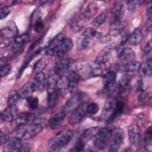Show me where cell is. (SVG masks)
Masks as SVG:
<instances>
[{"instance_id": "obj_32", "label": "cell", "mask_w": 152, "mask_h": 152, "mask_svg": "<svg viewBox=\"0 0 152 152\" xmlns=\"http://www.w3.org/2000/svg\"><path fill=\"white\" fill-rule=\"evenodd\" d=\"M81 96L79 94H74L72 97H71L66 103L64 106V109L67 111L68 110H71L75 107L77 104L79 103L81 101Z\"/></svg>"}, {"instance_id": "obj_28", "label": "cell", "mask_w": 152, "mask_h": 152, "mask_svg": "<svg viewBox=\"0 0 152 152\" xmlns=\"http://www.w3.org/2000/svg\"><path fill=\"white\" fill-rule=\"evenodd\" d=\"M129 140L131 144L137 145L141 140V134L137 128L134 126H131L128 129Z\"/></svg>"}, {"instance_id": "obj_12", "label": "cell", "mask_w": 152, "mask_h": 152, "mask_svg": "<svg viewBox=\"0 0 152 152\" xmlns=\"http://www.w3.org/2000/svg\"><path fill=\"white\" fill-rule=\"evenodd\" d=\"M18 33L17 27L13 21H10L1 29V34L6 39L15 37Z\"/></svg>"}, {"instance_id": "obj_1", "label": "cell", "mask_w": 152, "mask_h": 152, "mask_svg": "<svg viewBox=\"0 0 152 152\" xmlns=\"http://www.w3.org/2000/svg\"><path fill=\"white\" fill-rule=\"evenodd\" d=\"M72 137V132L69 129L59 132L52 138L50 148L52 150H58L65 147L70 142Z\"/></svg>"}, {"instance_id": "obj_26", "label": "cell", "mask_w": 152, "mask_h": 152, "mask_svg": "<svg viewBox=\"0 0 152 152\" xmlns=\"http://www.w3.org/2000/svg\"><path fill=\"white\" fill-rule=\"evenodd\" d=\"M124 109V105L122 102H116L115 106L113 109L111 114L109 116L107 121L108 122H112L115 121L123 112Z\"/></svg>"}, {"instance_id": "obj_37", "label": "cell", "mask_w": 152, "mask_h": 152, "mask_svg": "<svg viewBox=\"0 0 152 152\" xmlns=\"http://www.w3.org/2000/svg\"><path fill=\"white\" fill-rule=\"evenodd\" d=\"M131 81V77L129 74L125 73L124 75H123L119 81V86L121 89L122 90H126L130 84Z\"/></svg>"}, {"instance_id": "obj_56", "label": "cell", "mask_w": 152, "mask_h": 152, "mask_svg": "<svg viewBox=\"0 0 152 152\" xmlns=\"http://www.w3.org/2000/svg\"><path fill=\"white\" fill-rule=\"evenodd\" d=\"M151 41L150 40L148 42H147L145 46H144V51L146 54H148L151 52Z\"/></svg>"}, {"instance_id": "obj_2", "label": "cell", "mask_w": 152, "mask_h": 152, "mask_svg": "<svg viewBox=\"0 0 152 152\" xmlns=\"http://www.w3.org/2000/svg\"><path fill=\"white\" fill-rule=\"evenodd\" d=\"M112 133L113 131L110 128H103L100 129L94 138L93 144L94 147L99 150L104 148L109 142Z\"/></svg>"}, {"instance_id": "obj_34", "label": "cell", "mask_w": 152, "mask_h": 152, "mask_svg": "<svg viewBox=\"0 0 152 152\" xmlns=\"http://www.w3.org/2000/svg\"><path fill=\"white\" fill-rule=\"evenodd\" d=\"M65 75L68 80L69 83H78L80 78V75L78 72L73 69H68Z\"/></svg>"}, {"instance_id": "obj_46", "label": "cell", "mask_w": 152, "mask_h": 152, "mask_svg": "<svg viewBox=\"0 0 152 152\" xmlns=\"http://www.w3.org/2000/svg\"><path fill=\"white\" fill-rule=\"evenodd\" d=\"M10 138V134L8 131L5 129H1V132H0V141H1V144H5L7 141L9 140Z\"/></svg>"}, {"instance_id": "obj_15", "label": "cell", "mask_w": 152, "mask_h": 152, "mask_svg": "<svg viewBox=\"0 0 152 152\" xmlns=\"http://www.w3.org/2000/svg\"><path fill=\"white\" fill-rule=\"evenodd\" d=\"M66 111L62 109L58 112L49 121V125L51 129H57L61 126L66 116Z\"/></svg>"}, {"instance_id": "obj_4", "label": "cell", "mask_w": 152, "mask_h": 152, "mask_svg": "<svg viewBox=\"0 0 152 152\" xmlns=\"http://www.w3.org/2000/svg\"><path fill=\"white\" fill-rule=\"evenodd\" d=\"M87 104L82 103L78 105L68 117V122L70 124H77L85 117L87 113Z\"/></svg>"}, {"instance_id": "obj_40", "label": "cell", "mask_w": 152, "mask_h": 152, "mask_svg": "<svg viewBox=\"0 0 152 152\" xmlns=\"http://www.w3.org/2000/svg\"><path fill=\"white\" fill-rule=\"evenodd\" d=\"M106 14L104 13H102L93 19L92 21V24L94 27H98L104 23V22L106 21Z\"/></svg>"}, {"instance_id": "obj_48", "label": "cell", "mask_w": 152, "mask_h": 152, "mask_svg": "<svg viewBox=\"0 0 152 152\" xmlns=\"http://www.w3.org/2000/svg\"><path fill=\"white\" fill-rule=\"evenodd\" d=\"M98 39V41L100 43H108L111 40V36L109 34H106V35H103L102 33H97L96 36Z\"/></svg>"}, {"instance_id": "obj_45", "label": "cell", "mask_w": 152, "mask_h": 152, "mask_svg": "<svg viewBox=\"0 0 152 152\" xmlns=\"http://www.w3.org/2000/svg\"><path fill=\"white\" fill-rule=\"evenodd\" d=\"M97 33V32L94 28L88 27V28H85V30L83 31V32L82 33V35L91 39L94 36H96Z\"/></svg>"}, {"instance_id": "obj_38", "label": "cell", "mask_w": 152, "mask_h": 152, "mask_svg": "<svg viewBox=\"0 0 152 152\" xmlns=\"http://www.w3.org/2000/svg\"><path fill=\"white\" fill-rule=\"evenodd\" d=\"M143 3V1H135V0H132L129 1L127 2L126 8L129 12H134L136 11L142 5Z\"/></svg>"}, {"instance_id": "obj_31", "label": "cell", "mask_w": 152, "mask_h": 152, "mask_svg": "<svg viewBox=\"0 0 152 152\" xmlns=\"http://www.w3.org/2000/svg\"><path fill=\"white\" fill-rule=\"evenodd\" d=\"M84 26V20L81 17H75L71 23L70 29L73 33L80 31Z\"/></svg>"}, {"instance_id": "obj_8", "label": "cell", "mask_w": 152, "mask_h": 152, "mask_svg": "<svg viewBox=\"0 0 152 152\" xmlns=\"http://www.w3.org/2000/svg\"><path fill=\"white\" fill-rule=\"evenodd\" d=\"M65 37V36L63 33H59L56 36H55L47 47V54L51 56H55L56 51L60 47Z\"/></svg>"}, {"instance_id": "obj_25", "label": "cell", "mask_w": 152, "mask_h": 152, "mask_svg": "<svg viewBox=\"0 0 152 152\" xmlns=\"http://www.w3.org/2000/svg\"><path fill=\"white\" fill-rule=\"evenodd\" d=\"M69 82L65 75L59 77L56 83V89L59 93L64 96L68 91Z\"/></svg>"}, {"instance_id": "obj_42", "label": "cell", "mask_w": 152, "mask_h": 152, "mask_svg": "<svg viewBox=\"0 0 152 152\" xmlns=\"http://www.w3.org/2000/svg\"><path fill=\"white\" fill-rule=\"evenodd\" d=\"M26 101L28 107L31 109H35L39 106V99L37 97L31 96L26 99Z\"/></svg>"}, {"instance_id": "obj_24", "label": "cell", "mask_w": 152, "mask_h": 152, "mask_svg": "<svg viewBox=\"0 0 152 152\" xmlns=\"http://www.w3.org/2000/svg\"><path fill=\"white\" fill-rule=\"evenodd\" d=\"M96 61L90 63L87 66V74L91 77H100L103 74V69Z\"/></svg>"}, {"instance_id": "obj_54", "label": "cell", "mask_w": 152, "mask_h": 152, "mask_svg": "<svg viewBox=\"0 0 152 152\" xmlns=\"http://www.w3.org/2000/svg\"><path fill=\"white\" fill-rule=\"evenodd\" d=\"M31 150V145L29 143H24L21 144L18 151L21 152H28Z\"/></svg>"}, {"instance_id": "obj_3", "label": "cell", "mask_w": 152, "mask_h": 152, "mask_svg": "<svg viewBox=\"0 0 152 152\" xmlns=\"http://www.w3.org/2000/svg\"><path fill=\"white\" fill-rule=\"evenodd\" d=\"M125 138L124 131L122 129L118 128L112 133L109 141V148L111 151H118L122 145Z\"/></svg>"}, {"instance_id": "obj_47", "label": "cell", "mask_w": 152, "mask_h": 152, "mask_svg": "<svg viewBox=\"0 0 152 152\" xmlns=\"http://www.w3.org/2000/svg\"><path fill=\"white\" fill-rule=\"evenodd\" d=\"M144 142L146 146L150 145L151 142V127H149L146 131L145 132L143 137Z\"/></svg>"}, {"instance_id": "obj_30", "label": "cell", "mask_w": 152, "mask_h": 152, "mask_svg": "<svg viewBox=\"0 0 152 152\" xmlns=\"http://www.w3.org/2000/svg\"><path fill=\"white\" fill-rule=\"evenodd\" d=\"M143 77H150L152 72V62L151 59H147L140 65L139 71Z\"/></svg>"}, {"instance_id": "obj_21", "label": "cell", "mask_w": 152, "mask_h": 152, "mask_svg": "<svg viewBox=\"0 0 152 152\" xmlns=\"http://www.w3.org/2000/svg\"><path fill=\"white\" fill-rule=\"evenodd\" d=\"M21 138L18 136L10 137L9 140L4 144L8 151H17L21 145Z\"/></svg>"}, {"instance_id": "obj_27", "label": "cell", "mask_w": 152, "mask_h": 152, "mask_svg": "<svg viewBox=\"0 0 152 152\" xmlns=\"http://www.w3.org/2000/svg\"><path fill=\"white\" fill-rule=\"evenodd\" d=\"M140 65L141 64L138 61L133 60L126 64L123 65L122 68L126 74H135L139 71Z\"/></svg>"}, {"instance_id": "obj_52", "label": "cell", "mask_w": 152, "mask_h": 152, "mask_svg": "<svg viewBox=\"0 0 152 152\" xmlns=\"http://www.w3.org/2000/svg\"><path fill=\"white\" fill-rule=\"evenodd\" d=\"M11 69V66L9 64H5L3 66H1V70H0V73H1V77H4L7 76L9 72H10Z\"/></svg>"}, {"instance_id": "obj_22", "label": "cell", "mask_w": 152, "mask_h": 152, "mask_svg": "<svg viewBox=\"0 0 152 152\" xmlns=\"http://www.w3.org/2000/svg\"><path fill=\"white\" fill-rule=\"evenodd\" d=\"M35 91L33 82H27L25 83L20 89L18 93L20 98L27 99L31 96Z\"/></svg>"}, {"instance_id": "obj_44", "label": "cell", "mask_w": 152, "mask_h": 152, "mask_svg": "<svg viewBox=\"0 0 152 152\" xmlns=\"http://www.w3.org/2000/svg\"><path fill=\"white\" fill-rule=\"evenodd\" d=\"M149 100H150V96L148 93L144 91H141V94L139 95L138 98V103L141 105H144L147 103H148Z\"/></svg>"}, {"instance_id": "obj_29", "label": "cell", "mask_w": 152, "mask_h": 152, "mask_svg": "<svg viewBox=\"0 0 152 152\" xmlns=\"http://www.w3.org/2000/svg\"><path fill=\"white\" fill-rule=\"evenodd\" d=\"M100 128L98 127H91L89 128H87L86 130H85L83 134L81 135L80 138L84 142H86L94 138L96 134H97L98 131H99Z\"/></svg>"}, {"instance_id": "obj_18", "label": "cell", "mask_w": 152, "mask_h": 152, "mask_svg": "<svg viewBox=\"0 0 152 152\" xmlns=\"http://www.w3.org/2000/svg\"><path fill=\"white\" fill-rule=\"evenodd\" d=\"M46 80L47 78L46 77L45 74L43 72L36 73L34 77V81L33 82L35 91L43 90L45 87L47 86Z\"/></svg>"}, {"instance_id": "obj_17", "label": "cell", "mask_w": 152, "mask_h": 152, "mask_svg": "<svg viewBox=\"0 0 152 152\" xmlns=\"http://www.w3.org/2000/svg\"><path fill=\"white\" fill-rule=\"evenodd\" d=\"M124 5L121 1H116L113 3L111 9V15L113 21L121 20L124 14Z\"/></svg>"}, {"instance_id": "obj_35", "label": "cell", "mask_w": 152, "mask_h": 152, "mask_svg": "<svg viewBox=\"0 0 152 152\" xmlns=\"http://www.w3.org/2000/svg\"><path fill=\"white\" fill-rule=\"evenodd\" d=\"M20 98L19 93L15 90H13L10 91L8 97V106H14Z\"/></svg>"}, {"instance_id": "obj_23", "label": "cell", "mask_w": 152, "mask_h": 152, "mask_svg": "<svg viewBox=\"0 0 152 152\" xmlns=\"http://www.w3.org/2000/svg\"><path fill=\"white\" fill-rule=\"evenodd\" d=\"M98 7L94 2H90L83 11V16L84 18L90 19L97 12Z\"/></svg>"}, {"instance_id": "obj_55", "label": "cell", "mask_w": 152, "mask_h": 152, "mask_svg": "<svg viewBox=\"0 0 152 152\" xmlns=\"http://www.w3.org/2000/svg\"><path fill=\"white\" fill-rule=\"evenodd\" d=\"M152 12H151V7L150 6L147 9V20H148V26L151 27V18H152Z\"/></svg>"}, {"instance_id": "obj_19", "label": "cell", "mask_w": 152, "mask_h": 152, "mask_svg": "<svg viewBox=\"0 0 152 152\" xmlns=\"http://www.w3.org/2000/svg\"><path fill=\"white\" fill-rule=\"evenodd\" d=\"M126 27V23L122 20L115 21L112 23L109 29V35L110 36H118L121 34Z\"/></svg>"}, {"instance_id": "obj_6", "label": "cell", "mask_w": 152, "mask_h": 152, "mask_svg": "<svg viewBox=\"0 0 152 152\" xmlns=\"http://www.w3.org/2000/svg\"><path fill=\"white\" fill-rule=\"evenodd\" d=\"M35 120V115L28 112H24L18 115L11 124V126L14 129H17L21 126H26L32 124Z\"/></svg>"}, {"instance_id": "obj_36", "label": "cell", "mask_w": 152, "mask_h": 152, "mask_svg": "<svg viewBox=\"0 0 152 152\" xmlns=\"http://www.w3.org/2000/svg\"><path fill=\"white\" fill-rule=\"evenodd\" d=\"M48 64V61L46 58H42L39 59L34 65L33 71L36 73L42 72V71L45 68Z\"/></svg>"}, {"instance_id": "obj_16", "label": "cell", "mask_w": 152, "mask_h": 152, "mask_svg": "<svg viewBox=\"0 0 152 152\" xmlns=\"http://www.w3.org/2000/svg\"><path fill=\"white\" fill-rule=\"evenodd\" d=\"M113 49V46L111 45L104 48L98 53L96 62L100 65H103L107 62L111 57Z\"/></svg>"}, {"instance_id": "obj_14", "label": "cell", "mask_w": 152, "mask_h": 152, "mask_svg": "<svg viewBox=\"0 0 152 152\" xmlns=\"http://www.w3.org/2000/svg\"><path fill=\"white\" fill-rule=\"evenodd\" d=\"M17 116L18 110L16 106H8L1 115V121L12 122Z\"/></svg>"}, {"instance_id": "obj_13", "label": "cell", "mask_w": 152, "mask_h": 152, "mask_svg": "<svg viewBox=\"0 0 152 152\" xmlns=\"http://www.w3.org/2000/svg\"><path fill=\"white\" fill-rule=\"evenodd\" d=\"M135 56V52L131 48H124L118 52L119 59L123 65L134 60Z\"/></svg>"}, {"instance_id": "obj_53", "label": "cell", "mask_w": 152, "mask_h": 152, "mask_svg": "<svg viewBox=\"0 0 152 152\" xmlns=\"http://www.w3.org/2000/svg\"><path fill=\"white\" fill-rule=\"evenodd\" d=\"M43 26L44 25L43 21L41 20H37L34 24L33 28L36 32H39L42 30Z\"/></svg>"}, {"instance_id": "obj_7", "label": "cell", "mask_w": 152, "mask_h": 152, "mask_svg": "<svg viewBox=\"0 0 152 152\" xmlns=\"http://www.w3.org/2000/svg\"><path fill=\"white\" fill-rule=\"evenodd\" d=\"M42 129V126L39 124H31L27 128L23 129L21 138L24 141L30 140L39 134Z\"/></svg>"}, {"instance_id": "obj_43", "label": "cell", "mask_w": 152, "mask_h": 152, "mask_svg": "<svg viewBox=\"0 0 152 152\" xmlns=\"http://www.w3.org/2000/svg\"><path fill=\"white\" fill-rule=\"evenodd\" d=\"M87 113L90 115H95L99 111V106L96 103L91 102L87 104Z\"/></svg>"}, {"instance_id": "obj_9", "label": "cell", "mask_w": 152, "mask_h": 152, "mask_svg": "<svg viewBox=\"0 0 152 152\" xmlns=\"http://www.w3.org/2000/svg\"><path fill=\"white\" fill-rule=\"evenodd\" d=\"M116 78V73L112 71H108L103 76V82L104 91L106 93H110L115 87V82Z\"/></svg>"}, {"instance_id": "obj_50", "label": "cell", "mask_w": 152, "mask_h": 152, "mask_svg": "<svg viewBox=\"0 0 152 152\" xmlns=\"http://www.w3.org/2000/svg\"><path fill=\"white\" fill-rule=\"evenodd\" d=\"M145 115L143 113H138L135 118V122L137 127H141L144 123Z\"/></svg>"}, {"instance_id": "obj_5", "label": "cell", "mask_w": 152, "mask_h": 152, "mask_svg": "<svg viewBox=\"0 0 152 152\" xmlns=\"http://www.w3.org/2000/svg\"><path fill=\"white\" fill-rule=\"evenodd\" d=\"M150 29V27L148 25L142 28H135L132 33L128 36L127 42L131 46L138 45Z\"/></svg>"}, {"instance_id": "obj_20", "label": "cell", "mask_w": 152, "mask_h": 152, "mask_svg": "<svg viewBox=\"0 0 152 152\" xmlns=\"http://www.w3.org/2000/svg\"><path fill=\"white\" fill-rule=\"evenodd\" d=\"M59 92L56 88H48L47 104L49 108L54 107L59 99Z\"/></svg>"}, {"instance_id": "obj_49", "label": "cell", "mask_w": 152, "mask_h": 152, "mask_svg": "<svg viewBox=\"0 0 152 152\" xmlns=\"http://www.w3.org/2000/svg\"><path fill=\"white\" fill-rule=\"evenodd\" d=\"M84 146H85V142L80 138H79L75 141V143L74 145V150L77 151H83L84 148Z\"/></svg>"}, {"instance_id": "obj_10", "label": "cell", "mask_w": 152, "mask_h": 152, "mask_svg": "<svg viewBox=\"0 0 152 152\" xmlns=\"http://www.w3.org/2000/svg\"><path fill=\"white\" fill-rule=\"evenodd\" d=\"M69 65L70 62L66 57L59 58L53 68V71L59 77L65 75L69 69Z\"/></svg>"}, {"instance_id": "obj_11", "label": "cell", "mask_w": 152, "mask_h": 152, "mask_svg": "<svg viewBox=\"0 0 152 152\" xmlns=\"http://www.w3.org/2000/svg\"><path fill=\"white\" fill-rule=\"evenodd\" d=\"M73 47V42L69 37H65L60 47L56 52L55 56L57 58L66 57V55L72 49Z\"/></svg>"}, {"instance_id": "obj_33", "label": "cell", "mask_w": 152, "mask_h": 152, "mask_svg": "<svg viewBox=\"0 0 152 152\" xmlns=\"http://www.w3.org/2000/svg\"><path fill=\"white\" fill-rule=\"evenodd\" d=\"M91 43V39L84 36L79 37L77 42V48L78 50H83L87 49Z\"/></svg>"}, {"instance_id": "obj_51", "label": "cell", "mask_w": 152, "mask_h": 152, "mask_svg": "<svg viewBox=\"0 0 152 152\" xmlns=\"http://www.w3.org/2000/svg\"><path fill=\"white\" fill-rule=\"evenodd\" d=\"M11 12V8L10 7L5 6L1 7L0 9V18L1 20H3L4 18H5L8 15V14Z\"/></svg>"}, {"instance_id": "obj_39", "label": "cell", "mask_w": 152, "mask_h": 152, "mask_svg": "<svg viewBox=\"0 0 152 152\" xmlns=\"http://www.w3.org/2000/svg\"><path fill=\"white\" fill-rule=\"evenodd\" d=\"M30 39V35L27 33L20 34L17 36L14 39V42L15 44L20 46H23L24 43L28 41Z\"/></svg>"}, {"instance_id": "obj_41", "label": "cell", "mask_w": 152, "mask_h": 152, "mask_svg": "<svg viewBox=\"0 0 152 152\" xmlns=\"http://www.w3.org/2000/svg\"><path fill=\"white\" fill-rule=\"evenodd\" d=\"M116 103V102L115 101V100L112 98H109V99H107L104 103L103 107V112L107 113L112 111L115 106Z\"/></svg>"}]
</instances>
